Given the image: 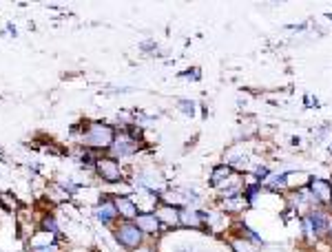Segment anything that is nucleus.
I'll use <instances>...</instances> for the list:
<instances>
[{
	"instance_id": "f257e3e1",
	"label": "nucleus",
	"mask_w": 332,
	"mask_h": 252,
	"mask_svg": "<svg viewBox=\"0 0 332 252\" xmlns=\"http://www.w3.org/2000/svg\"><path fill=\"white\" fill-rule=\"evenodd\" d=\"M116 139V129L104 122H91L82 133V144L89 148H111Z\"/></svg>"
},
{
	"instance_id": "f03ea898",
	"label": "nucleus",
	"mask_w": 332,
	"mask_h": 252,
	"mask_svg": "<svg viewBox=\"0 0 332 252\" xmlns=\"http://www.w3.org/2000/svg\"><path fill=\"white\" fill-rule=\"evenodd\" d=\"M306 191L310 193V197H312L321 208L332 210V181L330 179H323V177H310Z\"/></svg>"
},
{
	"instance_id": "7ed1b4c3",
	"label": "nucleus",
	"mask_w": 332,
	"mask_h": 252,
	"mask_svg": "<svg viewBox=\"0 0 332 252\" xmlns=\"http://www.w3.org/2000/svg\"><path fill=\"white\" fill-rule=\"evenodd\" d=\"M116 239L124 248L135 250V248H140L142 243H144V233H142V230L137 228L133 221H124V224H120L116 228Z\"/></svg>"
},
{
	"instance_id": "20e7f679",
	"label": "nucleus",
	"mask_w": 332,
	"mask_h": 252,
	"mask_svg": "<svg viewBox=\"0 0 332 252\" xmlns=\"http://www.w3.org/2000/svg\"><path fill=\"white\" fill-rule=\"evenodd\" d=\"M244 191H246V175H244V173H237V171L215 188L217 199H231V197H239V195H244Z\"/></svg>"
},
{
	"instance_id": "39448f33",
	"label": "nucleus",
	"mask_w": 332,
	"mask_h": 252,
	"mask_svg": "<svg viewBox=\"0 0 332 252\" xmlns=\"http://www.w3.org/2000/svg\"><path fill=\"white\" fill-rule=\"evenodd\" d=\"M93 168H96L98 175H100L104 181H109V184H117V181H122V177H124L122 166L117 164V159H113V157H98Z\"/></svg>"
},
{
	"instance_id": "423d86ee",
	"label": "nucleus",
	"mask_w": 332,
	"mask_h": 252,
	"mask_svg": "<svg viewBox=\"0 0 332 252\" xmlns=\"http://www.w3.org/2000/svg\"><path fill=\"white\" fill-rule=\"evenodd\" d=\"M140 139L131 137L129 133H120L116 135V139H113V144H111V153H113V159H117V157H129V155H135L137 153V148H140Z\"/></svg>"
},
{
	"instance_id": "0eeeda50",
	"label": "nucleus",
	"mask_w": 332,
	"mask_h": 252,
	"mask_svg": "<svg viewBox=\"0 0 332 252\" xmlns=\"http://www.w3.org/2000/svg\"><path fill=\"white\" fill-rule=\"evenodd\" d=\"M137 228L144 233V237L146 234H157V233H162V228L164 226L159 224V219L155 217V213H140L137 217H135V221H133Z\"/></svg>"
},
{
	"instance_id": "6e6552de",
	"label": "nucleus",
	"mask_w": 332,
	"mask_h": 252,
	"mask_svg": "<svg viewBox=\"0 0 332 252\" xmlns=\"http://www.w3.org/2000/svg\"><path fill=\"white\" fill-rule=\"evenodd\" d=\"M155 217L159 219V224L164 228H177L179 226V208H175V206L159 204L157 210H155Z\"/></svg>"
},
{
	"instance_id": "1a4fd4ad",
	"label": "nucleus",
	"mask_w": 332,
	"mask_h": 252,
	"mask_svg": "<svg viewBox=\"0 0 332 252\" xmlns=\"http://www.w3.org/2000/svg\"><path fill=\"white\" fill-rule=\"evenodd\" d=\"M217 208L221 210V213H226L228 217H235V214H239V213H244L246 208H251L248 206V201L244 199V195H239V197H231V199H217Z\"/></svg>"
},
{
	"instance_id": "9d476101",
	"label": "nucleus",
	"mask_w": 332,
	"mask_h": 252,
	"mask_svg": "<svg viewBox=\"0 0 332 252\" xmlns=\"http://www.w3.org/2000/svg\"><path fill=\"white\" fill-rule=\"evenodd\" d=\"M116 208H117V214L120 217H124L126 221H135V217L140 214V208H137V204H135L131 197H116Z\"/></svg>"
},
{
	"instance_id": "9b49d317",
	"label": "nucleus",
	"mask_w": 332,
	"mask_h": 252,
	"mask_svg": "<svg viewBox=\"0 0 332 252\" xmlns=\"http://www.w3.org/2000/svg\"><path fill=\"white\" fill-rule=\"evenodd\" d=\"M96 217L100 219L104 226L113 224V221L120 217V214H117V208H116V201H102V204L96 208Z\"/></svg>"
},
{
	"instance_id": "f8f14e48",
	"label": "nucleus",
	"mask_w": 332,
	"mask_h": 252,
	"mask_svg": "<svg viewBox=\"0 0 332 252\" xmlns=\"http://www.w3.org/2000/svg\"><path fill=\"white\" fill-rule=\"evenodd\" d=\"M233 173H235V168L228 166L226 162L217 164V166L211 171V175H208V186H211V188H217V186H219L224 179H228Z\"/></svg>"
},
{
	"instance_id": "ddd939ff",
	"label": "nucleus",
	"mask_w": 332,
	"mask_h": 252,
	"mask_svg": "<svg viewBox=\"0 0 332 252\" xmlns=\"http://www.w3.org/2000/svg\"><path fill=\"white\" fill-rule=\"evenodd\" d=\"M228 246H231L233 252H259V248L255 246V243H251L248 239H244L241 234H231V239H228Z\"/></svg>"
},
{
	"instance_id": "4468645a",
	"label": "nucleus",
	"mask_w": 332,
	"mask_h": 252,
	"mask_svg": "<svg viewBox=\"0 0 332 252\" xmlns=\"http://www.w3.org/2000/svg\"><path fill=\"white\" fill-rule=\"evenodd\" d=\"M53 239H56V234L51 233H44V234H38V237H34V248H47V246H53Z\"/></svg>"
},
{
	"instance_id": "2eb2a0df",
	"label": "nucleus",
	"mask_w": 332,
	"mask_h": 252,
	"mask_svg": "<svg viewBox=\"0 0 332 252\" xmlns=\"http://www.w3.org/2000/svg\"><path fill=\"white\" fill-rule=\"evenodd\" d=\"M177 106L184 111V115H186V117H195V102H193V100H179Z\"/></svg>"
},
{
	"instance_id": "dca6fc26",
	"label": "nucleus",
	"mask_w": 332,
	"mask_h": 252,
	"mask_svg": "<svg viewBox=\"0 0 332 252\" xmlns=\"http://www.w3.org/2000/svg\"><path fill=\"white\" fill-rule=\"evenodd\" d=\"M182 78H188V80L199 82V78H202V71H199V67H193V69H188V71H184Z\"/></svg>"
},
{
	"instance_id": "f3484780",
	"label": "nucleus",
	"mask_w": 332,
	"mask_h": 252,
	"mask_svg": "<svg viewBox=\"0 0 332 252\" xmlns=\"http://www.w3.org/2000/svg\"><path fill=\"white\" fill-rule=\"evenodd\" d=\"M44 233H51V234H58V226L53 219H44V226H42Z\"/></svg>"
},
{
	"instance_id": "a211bd4d",
	"label": "nucleus",
	"mask_w": 332,
	"mask_h": 252,
	"mask_svg": "<svg viewBox=\"0 0 332 252\" xmlns=\"http://www.w3.org/2000/svg\"><path fill=\"white\" fill-rule=\"evenodd\" d=\"M34 252H60L58 246L53 243V246H47V248H34Z\"/></svg>"
},
{
	"instance_id": "6ab92c4d",
	"label": "nucleus",
	"mask_w": 332,
	"mask_h": 252,
	"mask_svg": "<svg viewBox=\"0 0 332 252\" xmlns=\"http://www.w3.org/2000/svg\"><path fill=\"white\" fill-rule=\"evenodd\" d=\"M131 252H155V250L151 246H144V243H142L140 248H135V250H131Z\"/></svg>"
},
{
	"instance_id": "aec40b11",
	"label": "nucleus",
	"mask_w": 332,
	"mask_h": 252,
	"mask_svg": "<svg viewBox=\"0 0 332 252\" xmlns=\"http://www.w3.org/2000/svg\"><path fill=\"white\" fill-rule=\"evenodd\" d=\"M328 241L332 243V217H330V226H328Z\"/></svg>"
}]
</instances>
